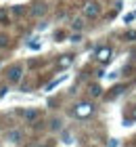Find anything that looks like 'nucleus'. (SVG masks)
<instances>
[{
  "mask_svg": "<svg viewBox=\"0 0 136 147\" xmlns=\"http://www.w3.org/2000/svg\"><path fill=\"white\" fill-rule=\"evenodd\" d=\"M94 113V103L92 101H80L73 105V116L76 118H82V120H86V118H90Z\"/></svg>",
  "mask_w": 136,
  "mask_h": 147,
  "instance_id": "obj_1",
  "label": "nucleus"
},
{
  "mask_svg": "<svg viewBox=\"0 0 136 147\" xmlns=\"http://www.w3.org/2000/svg\"><path fill=\"white\" fill-rule=\"evenodd\" d=\"M23 65L21 63H15V65H11L9 69H6V80H9V84H19L21 82V78H23Z\"/></svg>",
  "mask_w": 136,
  "mask_h": 147,
  "instance_id": "obj_2",
  "label": "nucleus"
},
{
  "mask_svg": "<svg viewBox=\"0 0 136 147\" xmlns=\"http://www.w3.org/2000/svg\"><path fill=\"white\" fill-rule=\"evenodd\" d=\"M21 118L25 120V124H36L38 120H40V109L36 107H27L21 111Z\"/></svg>",
  "mask_w": 136,
  "mask_h": 147,
  "instance_id": "obj_3",
  "label": "nucleus"
},
{
  "mask_svg": "<svg viewBox=\"0 0 136 147\" xmlns=\"http://www.w3.org/2000/svg\"><path fill=\"white\" fill-rule=\"evenodd\" d=\"M94 57H96V61H98L100 65H107V63L113 59V51L109 49V46H103V49L96 51V55H94Z\"/></svg>",
  "mask_w": 136,
  "mask_h": 147,
  "instance_id": "obj_4",
  "label": "nucleus"
},
{
  "mask_svg": "<svg viewBox=\"0 0 136 147\" xmlns=\"http://www.w3.org/2000/svg\"><path fill=\"white\" fill-rule=\"evenodd\" d=\"M84 15H86L88 19H96V17L100 15V6H98V2H88V4L84 6Z\"/></svg>",
  "mask_w": 136,
  "mask_h": 147,
  "instance_id": "obj_5",
  "label": "nucleus"
},
{
  "mask_svg": "<svg viewBox=\"0 0 136 147\" xmlns=\"http://www.w3.org/2000/svg\"><path fill=\"white\" fill-rule=\"evenodd\" d=\"M21 139H23V132L19 130V128L6 130V141H11V143H21Z\"/></svg>",
  "mask_w": 136,
  "mask_h": 147,
  "instance_id": "obj_6",
  "label": "nucleus"
},
{
  "mask_svg": "<svg viewBox=\"0 0 136 147\" xmlns=\"http://www.w3.org/2000/svg\"><path fill=\"white\" fill-rule=\"evenodd\" d=\"M88 95H90L92 99H98V97H103V88H100V84H90L88 86Z\"/></svg>",
  "mask_w": 136,
  "mask_h": 147,
  "instance_id": "obj_7",
  "label": "nucleus"
},
{
  "mask_svg": "<svg viewBox=\"0 0 136 147\" xmlns=\"http://www.w3.org/2000/svg\"><path fill=\"white\" fill-rule=\"evenodd\" d=\"M44 13H46V4L44 2H36V4H33V9H31L33 17H40V15H44Z\"/></svg>",
  "mask_w": 136,
  "mask_h": 147,
  "instance_id": "obj_8",
  "label": "nucleus"
},
{
  "mask_svg": "<svg viewBox=\"0 0 136 147\" xmlns=\"http://www.w3.org/2000/svg\"><path fill=\"white\" fill-rule=\"evenodd\" d=\"M121 90H124V84H117V86H113V88H111V92H109V95H107V99H109V101H113V99H117V97L121 95Z\"/></svg>",
  "mask_w": 136,
  "mask_h": 147,
  "instance_id": "obj_9",
  "label": "nucleus"
},
{
  "mask_svg": "<svg viewBox=\"0 0 136 147\" xmlns=\"http://www.w3.org/2000/svg\"><path fill=\"white\" fill-rule=\"evenodd\" d=\"M57 63H59V67H69V65L73 63V57L71 55H61Z\"/></svg>",
  "mask_w": 136,
  "mask_h": 147,
  "instance_id": "obj_10",
  "label": "nucleus"
},
{
  "mask_svg": "<svg viewBox=\"0 0 136 147\" xmlns=\"http://www.w3.org/2000/svg\"><path fill=\"white\" fill-rule=\"evenodd\" d=\"M11 17H9V11L6 9H0V28H4V25H9Z\"/></svg>",
  "mask_w": 136,
  "mask_h": 147,
  "instance_id": "obj_11",
  "label": "nucleus"
},
{
  "mask_svg": "<svg viewBox=\"0 0 136 147\" xmlns=\"http://www.w3.org/2000/svg\"><path fill=\"white\" fill-rule=\"evenodd\" d=\"M61 124H63V122H61L59 118H52V120H50V130H54V132L61 130Z\"/></svg>",
  "mask_w": 136,
  "mask_h": 147,
  "instance_id": "obj_12",
  "label": "nucleus"
},
{
  "mask_svg": "<svg viewBox=\"0 0 136 147\" xmlns=\"http://www.w3.org/2000/svg\"><path fill=\"white\" fill-rule=\"evenodd\" d=\"M6 46H9V36L0 32V49H6Z\"/></svg>",
  "mask_w": 136,
  "mask_h": 147,
  "instance_id": "obj_13",
  "label": "nucleus"
},
{
  "mask_svg": "<svg viewBox=\"0 0 136 147\" xmlns=\"http://www.w3.org/2000/svg\"><path fill=\"white\" fill-rule=\"evenodd\" d=\"M126 40H136V32H126Z\"/></svg>",
  "mask_w": 136,
  "mask_h": 147,
  "instance_id": "obj_14",
  "label": "nucleus"
},
{
  "mask_svg": "<svg viewBox=\"0 0 136 147\" xmlns=\"http://www.w3.org/2000/svg\"><path fill=\"white\" fill-rule=\"evenodd\" d=\"M73 30H82V21L78 19V21H73Z\"/></svg>",
  "mask_w": 136,
  "mask_h": 147,
  "instance_id": "obj_15",
  "label": "nucleus"
},
{
  "mask_svg": "<svg viewBox=\"0 0 136 147\" xmlns=\"http://www.w3.org/2000/svg\"><path fill=\"white\" fill-rule=\"evenodd\" d=\"M132 120H136V109H134V113H132Z\"/></svg>",
  "mask_w": 136,
  "mask_h": 147,
  "instance_id": "obj_16",
  "label": "nucleus"
},
{
  "mask_svg": "<svg viewBox=\"0 0 136 147\" xmlns=\"http://www.w3.org/2000/svg\"><path fill=\"white\" fill-rule=\"evenodd\" d=\"M31 147H42V145H31Z\"/></svg>",
  "mask_w": 136,
  "mask_h": 147,
  "instance_id": "obj_17",
  "label": "nucleus"
}]
</instances>
